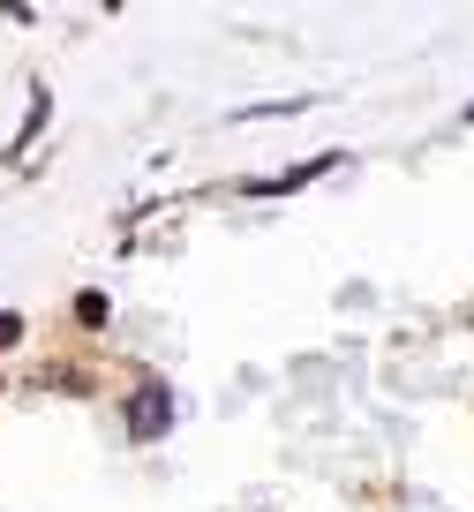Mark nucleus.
Here are the masks:
<instances>
[{"label":"nucleus","mask_w":474,"mask_h":512,"mask_svg":"<svg viewBox=\"0 0 474 512\" xmlns=\"http://www.w3.org/2000/svg\"><path fill=\"white\" fill-rule=\"evenodd\" d=\"M166 422H174V400H166L158 384H143L136 400H128V430H136V445H151V437L166 430Z\"/></svg>","instance_id":"obj_1"},{"label":"nucleus","mask_w":474,"mask_h":512,"mask_svg":"<svg viewBox=\"0 0 474 512\" xmlns=\"http://www.w3.org/2000/svg\"><path fill=\"white\" fill-rule=\"evenodd\" d=\"M23 339V317H0V347H16Z\"/></svg>","instance_id":"obj_2"}]
</instances>
